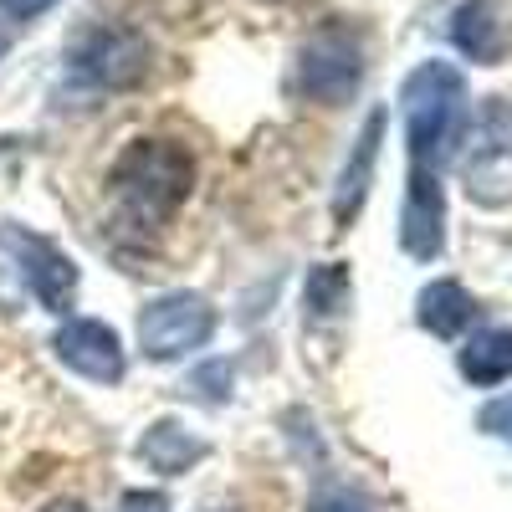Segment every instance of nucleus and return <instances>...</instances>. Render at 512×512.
Listing matches in <instances>:
<instances>
[{
    "mask_svg": "<svg viewBox=\"0 0 512 512\" xmlns=\"http://www.w3.org/2000/svg\"><path fill=\"white\" fill-rule=\"evenodd\" d=\"M57 0H0V11H6L11 21H31V16H41V11H52Z\"/></svg>",
    "mask_w": 512,
    "mask_h": 512,
    "instance_id": "19",
    "label": "nucleus"
},
{
    "mask_svg": "<svg viewBox=\"0 0 512 512\" xmlns=\"http://www.w3.org/2000/svg\"><path fill=\"white\" fill-rule=\"evenodd\" d=\"M52 349L57 359L82 374V379H93V384H118L123 379V344H118V333L98 318H72L57 328L52 338Z\"/></svg>",
    "mask_w": 512,
    "mask_h": 512,
    "instance_id": "8",
    "label": "nucleus"
},
{
    "mask_svg": "<svg viewBox=\"0 0 512 512\" xmlns=\"http://www.w3.org/2000/svg\"><path fill=\"white\" fill-rule=\"evenodd\" d=\"M205 456V441L200 436H190L180 420H159V425H149L144 431V441H139V461L144 466H154V472H190V466Z\"/></svg>",
    "mask_w": 512,
    "mask_h": 512,
    "instance_id": "12",
    "label": "nucleus"
},
{
    "mask_svg": "<svg viewBox=\"0 0 512 512\" xmlns=\"http://www.w3.org/2000/svg\"><path fill=\"white\" fill-rule=\"evenodd\" d=\"M318 512H369L359 497H349V492H333V497H323L318 502Z\"/></svg>",
    "mask_w": 512,
    "mask_h": 512,
    "instance_id": "20",
    "label": "nucleus"
},
{
    "mask_svg": "<svg viewBox=\"0 0 512 512\" xmlns=\"http://www.w3.org/2000/svg\"><path fill=\"white\" fill-rule=\"evenodd\" d=\"M415 318L436 338H456L466 323L477 318V303H472V292H466L461 282H431L420 292V303H415Z\"/></svg>",
    "mask_w": 512,
    "mask_h": 512,
    "instance_id": "13",
    "label": "nucleus"
},
{
    "mask_svg": "<svg viewBox=\"0 0 512 512\" xmlns=\"http://www.w3.org/2000/svg\"><path fill=\"white\" fill-rule=\"evenodd\" d=\"M216 308L205 303L200 292H169V297H154L139 313V349L154 359V364H169V359H185L195 349L210 344L216 333Z\"/></svg>",
    "mask_w": 512,
    "mask_h": 512,
    "instance_id": "4",
    "label": "nucleus"
},
{
    "mask_svg": "<svg viewBox=\"0 0 512 512\" xmlns=\"http://www.w3.org/2000/svg\"><path fill=\"white\" fill-rule=\"evenodd\" d=\"M41 512H88L82 502H52V507H41Z\"/></svg>",
    "mask_w": 512,
    "mask_h": 512,
    "instance_id": "21",
    "label": "nucleus"
},
{
    "mask_svg": "<svg viewBox=\"0 0 512 512\" xmlns=\"http://www.w3.org/2000/svg\"><path fill=\"white\" fill-rule=\"evenodd\" d=\"M149 72V41L139 31H123V26H103L93 36H82V47L72 52V77L82 88H134V82Z\"/></svg>",
    "mask_w": 512,
    "mask_h": 512,
    "instance_id": "6",
    "label": "nucleus"
},
{
    "mask_svg": "<svg viewBox=\"0 0 512 512\" xmlns=\"http://www.w3.org/2000/svg\"><path fill=\"white\" fill-rule=\"evenodd\" d=\"M292 82L308 103H323V108L349 103L364 82V36L349 21L318 26L303 47H297V77Z\"/></svg>",
    "mask_w": 512,
    "mask_h": 512,
    "instance_id": "3",
    "label": "nucleus"
},
{
    "mask_svg": "<svg viewBox=\"0 0 512 512\" xmlns=\"http://www.w3.org/2000/svg\"><path fill=\"white\" fill-rule=\"evenodd\" d=\"M461 374L472 379V384H502L512 379V328H487L477 333L472 344L461 349Z\"/></svg>",
    "mask_w": 512,
    "mask_h": 512,
    "instance_id": "14",
    "label": "nucleus"
},
{
    "mask_svg": "<svg viewBox=\"0 0 512 512\" xmlns=\"http://www.w3.org/2000/svg\"><path fill=\"white\" fill-rule=\"evenodd\" d=\"M466 190L497 205L512 195V103L492 98L472 128V154H466Z\"/></svg>",
    "mask_w": 512,
    "mask_h": 512,
    "instance_id": "7",
    "label": "nucleus"
},
{
    "mask_svg": "<svg viewBox=\"0 0 512 512\" xmlns=\"http://www.w3.org/2000/svg\"><path fill=\"white\" fill-rule=\"evenodd\" d=\"M0 246L11 251L21 282L31 287V297L47 313H67L77 303V267H72V256L57 251L47 236H31L26 226H6L0 231Z\"/></svg>",
    "mask_w": 512,
    "mask_h": 512,
    "instance_id": "5",
    "label": "nucleus"
},
{
    "mask_svg": "<svg viewBox=\"0 0 512 512\" xmlns=\"http://www.w3.org/2000/svg\"><path fill=\"white\" fill-rule=\"evenodd\" d=\"M482 431L512 446V395H502V400H492V405L482 410Z\"/></svg>",
    "mask_w": 512,
    "mask_h": 512,
    "instance_id": "17",
    "label": "nucleus"
},
{
    "mask_svg": "<svg viewBox=\"0 0 512 512\" xmlns=\"http://www.w3.org/2000/svg\"><path fill=\"white\" fill-rule=\"evenodd\" d=\"M226 384H231V364H226V359H216V364H205V369H195V374H190V395H195V400H216V405H221V400L231 395Z\"/></svg>",
    "mask_w": 512,
    "mask_h": 512,
    "instance_id": "16",
    "label": "nucleus"
},
{
    "mask_svg": "<svg viewBox=\"0 0 512 512\" xmlns=\"http://www.w3.org/2000/svg\"><path fill=\"white\" fill-rule=\"evenodd\" d=\"M344 303H349V272L344 267H313V277H308V308H313V318H333Z\"/></svg>",
    "mask_w": 512,
    "mask_h": 512,
    "instance_id": "15",
    "label": "nucleus"
},
{
    "mask_svg": "<svg viewBox=\"0 0 512 512\" xmlns=\"http://www.w3.org/2000/svg\"><path fill=\"white\" fill-rule=\"evenodd\" d=\"M379 139H384V108H374L359 128L354 139V159L344 164V175H338V190H333V221L338 226H354L359 205L369 195V180H374V164H379Z\"/></svg>",
    "mask_w": 512,
    "mask_h": 512,
    "instance_id": "10",
    "label": "nucleus"
},
{
    "mask_svg": "<svg viewBox=\"0 0 512 512\" xmlns=\"http://www.w3.org/2000/svg\"><path fill=\"white\" fill-rule=\"evenodd\" d=\"M118 512H169V497L164 492H128Z\"/></svg>",
    "mask_w": 512,
    "mask_h": 512,
    "instance_id": "18",
    "label": "nucleus"
},
{
    "mask_svg": "<svg viewBox=\"0 0 512 512\" xmlns=\"http://www.w3.org/2000/svg\"><path fill=\"white\" fill-rule=\"evenodd\" d=\"M195 190V154L175 139H139L113 169V205L123 221L159 231Z\"/></svg>",
    "mask_w": 512,
    "mask_h": 512,
    "instance_id": "1",
    "label": "nucleus"
},
{
    "mask_svg": "<svg viewBox=\"0 0 512 512\" xmlns=\"http://www.w3.org/2000/svg\"><path fill=\"white\" fill-rule=\"evenodd\" d=\"M400 103H405V134H410V169L441 175V164L451 159L466 128V77L451 62H420L405 77Z\"/></svg>",
    "mask_w": 512,
    "mask_h": 512,
    "instance_id": "2",
    "label": "nucleus"
},
{
    "mask_svg": "<svg viewBox=\"0 0 512 512\" xmlns=\"http://www.w3.org/2000/svg\"><path fill=\"white\" fill-rule=\"evenodd\" d=\"M446 241V200H441V175L410 169V190H405V216H400V246L415 262L441 256Z\"/></svg>",
    "mask_w": 512,
    "mask_h": 512,
    "instance_id": "9",
    "label": "nucleus"
},
{
    "mask_svg": "<svg viewBox=\"0 0 512 512\" xmlns=\"http://www.w3.org/2000/svg\"><path fill=\"white\" fill-rule=\"evenodd\" d=\"M451 41L472 62H497L507 52V21L497 11V0H461L451 16Z\"/></svg>",
    "mask_w": 512,
    "mask_h": 512,
    "instance_id": "11",
    "label": "nucleus"
}]
</instances>
